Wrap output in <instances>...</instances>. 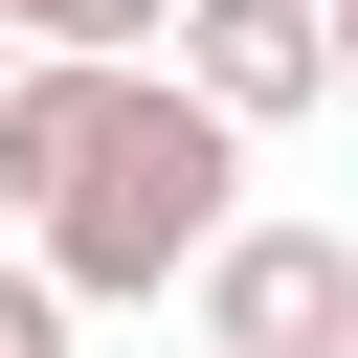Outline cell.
Masks as SVG:
<instances>
[{
    "label": "cell",
    "mask_w": 358,
    "mask_h": 358,
    "mask_svg": "<svg viewBox=\"0 0 358 358\" xmlns=\"http://www.w3.org/2000/svg\"><path fill=\"white\" fill-rule=\"evenodd\" d=\"M336 90H358V0H336Z\"/></svg>",
    "instance_id": "8992f818"
},
{
    "label": "cell",
    "mask_w": 358,
    "mask_h": 358,
    "mask_svg": "<svg viewBox=\"0 0 358 358\" xmlns=\"http://www.w3.org/2000/svg\"><path fill=\"white\" fill-rule=\"evenodd\" d=\"M0 358H67V268H45V246L0 268Z\"/></svg>",
    "instance_id": "5b68a950"
},
{
    "label": "cell",
    "mask_w": 358,
    "mask_h": 358,
    "mask_svg": "<svg viewBox=\"0 0 358 358\" xmlns=\"http://www.w3.org/2000/svg\"><path fill=\"white\" fill-rule=\"evenodd\" d=\"M224 179H246V134H224V112H201V90H179V67L134 45V67H112V112H90V157H67V179L22 201V224H45L67 313H112V291H179V268H201Z\"/></svg>",
    "instance_id": "6da1fadb"
},
{
    "label": "cell",
    "mask_w": 358,
    "mask_h": 358,
    "mask_svg": "<svg viewBox=\"0 0 358 358\" xmlns=\"http://www.w3.org/2000/svg\"><path fill=\"white\" fill-rule=\"evenodd\" d=\"M201 358H358V246L336 224H201Z\"/></svg>",
    "instance_id": "7a4b0ae2"
},
{
    "label": "cell",
    "mask_w": 358,
    "mask_h": 358,
    "mask_svg": "<svg viewBox=\"0 0 358 358\" xmlns=\"http://www.w3.org/2000/svg\"><path fill=\"white\" fill-rule=\"evenodd\" d=\"M179 90H201L224 134L313 112V90H336V0H179Z\"/></svg>",
    "instance_id": "3957f363"
},
{
    "label": "cell",
    "mask_w": 358,
    "mask_h": 358,
    "mask_svg": "<svg viewBox=\"0 0 358 358\" xmlns=\"http://www.w3.org/2000/svg\"><path fill=\"white\" fill-rule=\"evenodd\" d=\"M0 67H22V22H0Z\"/></svg>",
    "instance_id": "52a82bcc"
},
{
    "label": "cell",
    "mask_w": 358,
    "mask_h": 358,
    "mask_svg": "<svg viewBox=\"0 0 358 358\" xmlns=\"http://www.w3.org/2000/svg\"><path fill=\"white\" fill-rule=\"evenodd\" d=\"M0 22H22V45H157L179 0H0Z\"/></svg>",
    "instance_id": "277c9868"
}]
</instances>
